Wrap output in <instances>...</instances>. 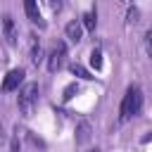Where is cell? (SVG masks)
<instances>
[{
  "instance_id": "3957f363",
  "label": "cell",
  "mask_w": 152,
  "mask_h": 152,
  "mask_svg": "<svg viewBox=\"0 0 152 152\" xmlns=\"http://www.w3.org/2000/svg\"><path fill=\"white\" fill-rule=\"evenodd\" d=\"M64 57H66V45H64V43H57L55 50H52L50 57H48V69H50L52 74L59 71V69L64 66Z\"/></svg>"
},
{
  "instance_id": "4fadbf2b",
  "label": "cell",
  "mask_w": 152,
  "mask_h": 152,
  "mask_svg": "<svg viewBox=\"0 0 152 152\" xmlns=\"http://www.w3.org/2000/svg\"><path fill=\"white\" fill-rule=\"evenodd\" d=\"M145 50L147 55H152V31H145Z\"/></svg>"
},
{
  "instance_id": "d6986e66",
  "label": "cell",
  "mask_w": 152,
  "mask_h": 152,
  "mask_svg": "<svg viewBox=\"0 0 152 152\" xmlns=\"http://www.w3.org/2000/svg\"><path fill=\"white\" fill-rule=\"evenodd\" d=\"M88 152H100V150H97V147H95V150H88Z\"/></svg>"
},
{
  "instance_id": "2e32d148",
  "label": "cell",
  "mask_w": 152,
  "mask_h": 152,
  "mask_svg": "<svg viewBox=\"0 0 152 152\" xmlns=\"http://www.w3.org/2000/svg\"><path fill=\"white\" fill-rule=\"evenodd\" d=\"M74 90H78V88H76V86H69V88H66V90H64V97H66V100H69V97H71V95H74Z\"/></svg>"
},
{
  "instance_id": "44dd1931",
  "label": "cell",
  "mask_w": 152,
  "mask_h": 152,
  "mask_svg": "<svg viewBox=\"0 0 152 152\" xmlns=\"http://www.w3.org/2000/svg\"><path fill=\"white\" fill-rule=\"evenodd\" d=\"M43 2H48V0H43Z\"/></svg>"
},
{
  "instance_id": "9a60e30c",
  "label": "cell",
  "mask_w": 152,
  "mask_h": 152,
  "mask_svg": "<svg viewBox=\"0 0 152 152\" xmlns=\"http://www.w3.org/2000/svg\"><path fill=\"white\" fill-rule=\"evenodd\" d=\"M48 5H50L52 12H59L62 10V0H48Z\"/></svg>"
},
{
  "instance_id": "ac0fdd59",
  "label": "cell",
  "mask_w": 152,
  "mask_h": 152,
  "mask_svg": "<svg viewBox=\"0 0 152 152\" xmlns=\"http://www.w3.org/2000/svg\"><path fill=\"white\" fill-rule=\"evenodd\" d=\"M5 142V131H2V124H0V145Z\"/></svg>"
},
{
  "instance_id": "9c48e42d",
  "label": "cell",
  "mask_w": 152,
  "mask_h": 152,
  "mask_svg": "<svg viewBox=\"0 0 152 152\" xmlns=\"http://www.w3.org/2000/svg\"><path fill=\"white\" fill-rule=\"evenodd\" d=\"M90 64H93L95 71L102 69V50H100V48H93V50H90Z\"/></svg>"
},
{
  "instance_id": "52a82bcc",
  "label": "cell",
  "mask_w": 152,
  "mask_h": 152,
  "mask_svg": "<svg viewBox=\"0 0 152 152\" xmlns=\"http://www.w3.org/2000/svg\"><path fill=\"white\" fill-rule=\"evenodd\" d=\"M64 31H66V38H69L71 43H78V40L83 38V24H81V21H69Z\"/></svg>"
},
{
  "instance_id": "5b68a950",
  "label": "cell",
  "mask_w": 152,
  "mask_h": 152,
  "mask_svg": "<svg viewBox=\"0 0 152 152\" xmlns=\"http://www.w3.org/2000/svg\"><path fill=\"white\" fill-rule=\"evenodd\" d=\"M24 10H26V17H28L33 24L45 26V21H43V17H40V12H38V0H24Z\"/></svg>"
},
{
  "instance_id": "ffe728a7",
  "label": "cell",
  "mask_w": 152,
  "mask_h": 152,
  "mask_svg": "<svg viewBox=\"0 0 152 152\" xmlns=\"http://www.w3.org/2000/svg\"><path fill=\"white\" fill-rule=\"evenodd\" d=\"M124 2H131V0H124Z\"/></svg>"
},
{
  "instance_id": "ba28073f",
  "label": "cell",
  "mask_w": 152,
  "mask_h": 152,
  "mask_svg": "<svg viewBox=\"0 0 152 152\" xmlns=\"http://www.w3.org/2000/svg\"><path fill=\"white\" fill-rule=\"evenodd\" d=\"M71 74H74V76H78V78H86V81L95 78V76H93V74H90L83 64H78V62H74V64H71Z\"/></svg>"
},
{
  "instance_id": "8fae6325",
  "label": "cell",
  "mask_w": 152,
  "mask_h": 152,
  "mask_svg": "<svg viewBox=\"0 0 152 152\" xmlns=\"http://www.w3.org/2000/svg\"><path fill=\"white\" fill-rule=\"evenodd\" d=\"M40 59H43V50H40V45L33 40V43H31V62H33V64H38Z\"/></svg>"
},
{
  "instance_id": "5bb4252c",
  "label": "cell",
  "mask_w": 152,
  "mask_h": 152,
  "mask_svg": "<svg viewBox=\"0 0 152 152\" xmlns=\"http://www.w3.org/2000/svg\"><path fill=\"white\" fill-rule=\"evenodd\" d=\"M138 17H140V12H138V10H128V24H135V21H138Z\"/></svg>"
},
{
  "instance_id": "277c9868",
  "label": "cell",
  "mask_w": 152,
  "mask_h": 152,
  "mask_svg": "<svg viewBox=\"0 0 152 152\" xmlns=\"http://www.w3.org/2000/svg\"><path fill=\"white\" fill-rule=\"evenodd\" d=\"M24 76H26L24 69H12V71H7L5 81H2V93H12V90H17V88L21 86Z\"/></svg>"
},
{
  "instance_id": "8992f818",
  "label": "cell",
  "mask_w": 152,
  "mask_h": 152,
  "mask_svg": "<svg viewBox=\"0 0 152 152\" xmlns=\"http://www.w3.org/2000/svg\"><path fill=\"white\" fill-rule=\"evenodd\" d=\"M2 33L7 38L10 45H17V26H14V19L12 17H5L2 19Z\"/></svg>"
},
{
  "instance_id": "7a4b0ae2",
  "label": "cell",
  "mask_w": 152,
  "mask_h": 152,
  "mask_svg": "<svg viewBox=\"0 0 152 152\" xmlns=\"http://www.w3.org/2000/svg\"><path fill=\"white\" fill-rule=\"evenodd\" d=\"M38 95H40L38 83H26V86L21 88L19 100H17L21 116H26V119H28V116H33V109H36V104H38Z\"/></svg>"
},
{
  "instance_id": "7c38bea8",
  "label": "cell",
  "mask_w": 152,
  "mask_h": 152,
  "mask_svg": "<svg viewBox=\"0 0 152 152\" xmlns=\"http://www.w3.org/2000/svg\"><path fill=\"white\" fill-rule=\"evenodd\" d=\"M78 131H81V133H78V142H86V140H88V131H90V128H88V124H81V128H78Z\"/></svg>"
},
{
  "instance_id": "30bf717a",
  "label": "cell",
  "mask_w": 152,
  "mask_h": 152,
  "mask_svg": "<svg viewBox=\"0 0 152 152\" xmlns=\"http://www.w3.org/2000/svg\"><path fill=\"white\" fill-rule=\"evenodd\" d=\"M81 24H83V28H88V31H95V24H97V14H95V12H86Z\"/></svg>"
},
{
  "instance_id": "e0dca14e",
  "label": "cell",
  "mask_w": 152,
  "mask_h": 152,
  "mask_svg": "<svg viewBox=\"0 0 152 152\" xmlns=\"http://www.w3.org/2000/svg\"><path fill=\"white\" fill-rule=\"evenodd\" d=\"M12 152H21V150H19V138H17V135L12 138Z\"/></svg>"
},
{
  "instance_id": "6da1fadb",
  "label": "cell",
  "mask_w": 152,
  "mask_h": 152,
  "mask_svg": "<svg viewBox=\"0 0 152 152\" xmlns=\"http://www.w3.org/2000/svg\"><path fill=\"white\" fill-rule=\"evenodd\" d=\"M140 107H142V93H140V88L138 86H128L126 95L121 100V107H119V121L133 119L135 114H140Z\"/></svg>"
}]
</instances>
